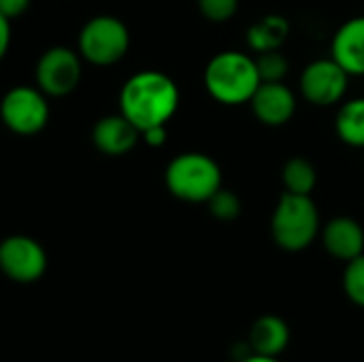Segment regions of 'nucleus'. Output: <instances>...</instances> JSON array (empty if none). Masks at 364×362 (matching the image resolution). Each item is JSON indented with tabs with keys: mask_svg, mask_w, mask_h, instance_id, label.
<instances>
[{
	"mask_svg": "<svg viewBox=\"0 0 364 362\" xmlns=\"http://www.w3.org/2000/svg\"><path fill=\"white\" fill-rule=\"evenodd\" d=\"M177 109L179 87L160 70H141L132 75L119 92V113L132 122L139 132L151 126H166Z\"/></svg>",
	"mask_w": 364,
	"mask_h": 362,
	"instance_id": "obj_1",
	"label": "nucleus"
},
{
	"mask_svg": "<svg viewBox=\"0 0 364 362\" xmlns=\"http://www.w3.org/2000/svg\"><path fill=\"white\" fill-rule=\"evenodd\" d=\"M203 81L207 94L220 105L228 107L250 102V98L262 83L256 60L237 49L215 53L205 66Z\"/></svg>",
	"mask_w": 364,
	"mask_h": 362,
	"instance_id": "obj_2",
	"label": "nucleus"
},
{
	"mask_svg": "<svg viewBox=\"0 0 364 362\" xmlns=\"http://www.w3.org/2000/svg\"><path fill=\"white\" fill-rule=\"evenodd\" d=\"M322 230L320 211L311 196L284 192L271 215V237L284 252L307 250Z\"/></svg>",
	"mask_w": 364,
	"mask_h": 362,
	"instance_id": "obj_3",
	"label": "nucleus"
},
{
	"mask_svg": "<svg viewBox=\"0 0 364 362\" xmlns=\"http://www.w3.org/2000/svg\"><path fill=\"white\" fill-rule=\"evenodd\" d=\"M164 183L179 201L207 203L222 188V169L203 151H186L168 162Z\"/></svg>",
	"mask_w": 364,
	"mask_h": 362,
	"instance_id": "obj_4",
	"label": "nucleus"
},
{
	"mask_svg": "<svg viewBox=\"0 0 364 362\" xmlns=\"http://www.w3.org/2000/svg\"><path fill=\"white\" fill-rule=\"evenodd\" d=\"M130 49L128 26L115 15H96L79 32V55L96 66L117 64Z\"/></svg>",
	"mask_w": 364,
	"mask_h": 362,
	"instance_id": "obj_5",
	"label": "nucleus"
},
{
	"mask_svg": "<svg viewBox=\"0 0 364 362\" xmlns=\"http://www.w3.org/2000/svg\"><path fill=\"white\" fill-rule=\"evenodd\" d=\"M0 117L2 124L15 134L32 137L41 132L49 122L47 94L30 85L11 87L0 100Z\"/></svg>",
	"mask_w": 364,
	"mask_h": 362,
	"instance_id": "obj_6",
	"label": "nucleus"
},
{
	"mask_svg": "<svg viewBox=\"0 0 364 362\" xmlns=\"http://www.w3.org/2000/svg\"><path fill=\"white\" fill-rule=\"evenodd\" d=\"M81 55L68 47H49L36 62L38 90L53 98L73 94L81 81Z\"/></svg>",
	"mask_w": 364,
	"mask_h": 362,
	"instance_id": "obj_7",
	"label": "nucleus"
},
{
	"mask_svg": "<svg viewBox=\"0 0 364 362\" xmlns=\"http://www.w3.org/2000/svg\"><path fill=\"white\" fill-rule=\"evenodd\" d=\"M348 83L350 75L333 58H320L309 62L299 79L303 98L316 107L339 105L348 92Z\"/></svg>",
	"mask_w": 364,
	"mask_h": 362,
	"instance_id": "obj_8",
	"label": "nucleus"
},
{
	"mask_svg": "<svg viewBox=\"0 0 364 362\" xmlns=\"http://www.w3.org/2000/svg\"><path fill=\"white\" fill-rule=\"evenodd\" d=\"M0 271L15 284H32L47 271L43 245L26 235H11L0 241Z\"/></svg>",
	"mask_w": 364,
	"mask_h": 362,
	"instance_id": "obj_9",
	"label": "nucleus"
},
{
	"mask_svg": "<svg viewBox=\"0 0 364 362\" xmlns=\"http://www.w3.org/2000/svg\"><path fill=\"white\" fill-rule=\"evenodd\" d=\"M254 117L269 128L286 126L296 113V96L284 81H262L250 98Z\"/></svg>",
	"mask_w": 364,
	"mask_h": 362,
	"instance_id": "obj_10",
	"label": "nucleus"
},
{
	"mask_svg": "<svg viewBox=\"0 0 364 362\" xmlns=\"http://www.w3.org/2000/svg\"><path fill=\"white\" fill-rule=\"evenodd\" d=\"M320 237H322L324 250L333 258H337L346 265L364 254V228L354 218L337 215V218L328 220L322 226Z\"/></svg>",
	"mask_w": 364,
	"mask_h": 362,
	"instance_id": "obj_11",
	"label": "nucleus"
},
{
	"mask_svg": "<svg viewBox=\"0 0 364 362\" xmlns=\"http://www.w3.org/2000/svg\"><path fill=\"white\" fill-rule=\"evenodd\" d=\"M139 139H141L139 128L132 122H128L122 113L105 115L92 128L94 147L100 154L111 156V158H119V156H126L128 151H132L134 145L139 143Z\"/></svg>",
	"mask_w": 364,
	"mask_h": 362,
	"instance_id": "obj_12",
	"label": "nucleus"
},
{
	"mask_svg": "<svg viewBox=\"0 0 364 362\" xmlns=\"http://www.w3.org/2000/svg\"><path fill=\"white\" fill-rule=\"evenodd\" d=\"M331 58L350 77H364V15L339 26L331 43Z\"/></svg>",
	"mask_w": 364,
	"mask_h": 362,
	"instance_id": "obj_13",
	"label": "nucleus"
},
{
	"mask_svg": "<svg viewBox=\"0 0 364 362\" xmlns=\"http://www.w3.org/2000/svg\"><path fill=\"white\" fill-rule=\"evenodd\" d=\"M290 344V329L279 316H260L250 329V350L252 354L277 358Z\"/></svg>",
	"mask_w": 364,
	"mask_h": 362,
	"instance_id": "obj_14",
	"label": "nucleus"
},
{
	"mask_svg": "<svg viewBox=\"0 0 364 362\" xmlns=\"http://www.w3.org/2000/svg\"><path fill=\"white\" fill-rule=\"evenodd\" d=\"M288 34H290V21L284 15L269 13L250 26L245 38H247V47L254 53H264V51L282 49V45L288 41Z\"/></svg>",
	"mask_w": 364,
	"mask_h": 362,
	"instance_id": "obj_15",
	"label": "nucleus"
},
{
	"mask_svg": "<svg viewBox=\"0 0 364 362\" xmlns=\"http://www.w3.org/2000/svg\"><path fill=\"white\" fill-rule=\"evenodd\" d=\"M335 132L341 143L363 149L364 147V98L346 100L335 117Z\"/></svg>",
	"mask_w": 364,
	"mask_h": 362,
	"instance_id": "obj_16",
	"label": "nucleus"
},
{
	"mask_svg": "<svg viewBox=\"0 0 364 362\" xmlns=\"http://www.w3.org/2000/svg\"><path fill=\"white\" fill-rule=\"evenodd\" d=\"M282 181H284L286 192L301 194V196H311L314 190H316V183H318V171L307 158L294 156L284 164Z\"/></svg>",
	"mask_w": 364,
	"mask_h": 362,
	"instance_id": "obj_17",
	"label": "nucleus"
},
{
	"mask_svg": "<svg viewBox=\"0 0 364 362\" xmlns=\"http://www.w3.org/2000/svg\"><path fill=\"white\" fill-rule=\"evenodd\" d=\"M205 205H207L209 213L220 222H232L241 215V198L224 186Z\"/></svg>",
	"mask_w": 364,
	"mask_h": 362,
	"instance_id": "obj_18",
	"label": "nucleus"
},
{
	"mask_svg": "<svg viewBox=\"0 0 364 362\" xmlns=\"http://www.w3.org/2000/svg\"><path fill=\"white\" fill-rule=\"evenodd\" d=\"M254 60H256V68H258L260 81H284L288 70H290L288 58L282 53V49L256 53Z\"/></svg>",
	"mask_w": 364,
	"mask_h": 362,
	"instance_id": "obj_19",
	"label": "nucleus"
},
{
	"mask_svg": "<svg viewBox=\"0 0 364 362\" xmlns=\"http://www.w3.org/2000/svg\"><path fill=\"white\" fill-rule=\"evenodd\" d=\"M343 290L348 299L364 309V254L350 260L343 271Z\"/></svg>",
	"mask_w": 364,
	"mask_h": 362,
	"instance_id": "obj_20",
	"label": "nucleus"
},
{
	"mask_svg": "<svg viewBox=\"0 0 364 362\" xmlns=\"http://www.w3.org/2000/svg\"><path fill=\"white\" fill-rule=\"evenodd\" d=\"M198 11L211 23H226L239 11V0H198Z\"/></svg>",
	"mask_w": 364,
	"mask_h": 362,
	"instance_id": "obj_21",
	"label": "nucleus"
},
{
	"mask_svg": "<svg viewBox=\"0 0 364 362\" xmlns=\"http://www.w3.org/2000/svg\"><path fill=\"white\" fill-rule=\"evenodd\" d=\"M32 0H0V13L6 19H17L30 9Z\"/></svg>",
	"mask_w": 364,
	"mask_h": 362,
	"instance_id": "obj_22",
	"label": "nucleus"
},
{
	"mask_svg": "<svg viewBox=\"0 0 364 362\" xmlns=\"http://www.w3.org/2000/svg\"><path fill=\"white\" fill-rule=\"evenodd\" d=\"M141 139L149 147H160L166 141V126H151V128H147V130L141 132Z\"/></svg>",
	"mask_w": 364,
	"mask_h": 362,
	"instance_id": "obj_23",
	"label": "nucleus"
},
{
	"mask_svg": "<svg viewBox=\"0 0 364 362\" xmlns=\"http://www.w3.org/2000/svg\"><path fill=\"white\" fill-rule=\"evenodd\" d=\"M9 47H11V19H6L0 13V62L6 55Z\"/></svg>",
	"mask_w": 364,
	"mask_h": 362,
	"instance_id": "obj_24",
	"label": "nucleus"
},
{
	"mask_svg": "<svg viewBox=\"0 0 364 362\" xmlns=\"http://www.w3.org/2000/svg\"><path fill=\"white\" fill-rule=\"evenodd\" d=\"M239 362H279L273 356H260V354H247L245 358H241Z\"/></svg>",
	"mask_w": 364,
	"mask_h": 362,
	"instance_id": "obj_25",
	"label": "nucleus"
}]
</instances>
